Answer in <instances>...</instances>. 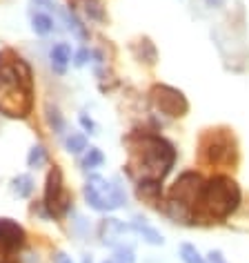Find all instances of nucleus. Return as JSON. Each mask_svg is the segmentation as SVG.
Masks as SVG:
<instances>
[{
    "label": "nucleus",
    "instance_id": "obj_3",
    "mask_svg": "<svg viewBox=\"0 0 249 263\" xmlns=\"http://www.w3.org/2000/svg\"><path fill=\"white\" fill-rule=\"evenodd\" d=\"M240 187L232 176L214 174L212 179L202 181L198 203H196V221H225L240 205Z\"/></svg>",
    "mask_w": 249,
    "mask_h": 263
},
{
    "label": "nucleus",
    "instance_id": "obj_2",
    "mask_svg": "<svg viewBox=\"0 0 249 263\" xmlns=\"http://www.w3.org/2000/svg\"><path fill=\"white\" fill-rule=\"evenodd\" d=\"M34 107V74L14 49H0V114L27 118Z\"/></svg>",
    "mask_w": 249,
    "mask_h": 263
},
{
    "label": "nucleus",
    "instance_id": "obj_26",
    "mask_svg": "<svg viewBox=\"0 0 249 263\" xmlns=\"http://www.w3.org/2000/svg\"><path fill=\"white\" fill-rule=\"evenodd\" d=\"M207 3V7H212V9H218V7H222V5L227 3V0H205Z\"/></svg>",
    "mask_w": 249,
    "mask_h": 263
},
{
    "label": "nucleus",
    "instance_id": "obj_20",
    "mask_svg": "<svg viewBox=\"0 0 249 263\" xmlns=\"http://www.w3.org/2000/svg\"><path fill=\"white\" fill-rule=\"evenodd\" d=\"M47 123L56 134H63L65 132V118H63L60 111H58V107H51V105L47 107Z\"/></svg>",
    "mask_w": 249,
    "mask_h": 263
},
{
    "label": "nucleus",
    "instance_id": "obj_17",
    "mask_svg": "<svg viewBox=\"0 0 249 263\" xmlns=\"http://www.w3.org/2000/svg\"><path fill=\"white\" fill-rule=\"evenodd\" d=\"M180 259H182V263H207V259L192 243H182L180 246Z\"/></svg>",
    "mask_w": 249,
    "mask_h": 263
},
{
    "label": "nucleus",
    "instance_id": "obj_1",
    "mask_svg": "<svg viewBox=\"0 0 249 263\" xmlns=\"http://www.w3.org/2000/svg\"><path fill=\"white\" fill-rule=\"evenodd\" d=\"M127 174L136 185H160L176 163V149L167 139L152 132L127 136Z\"/></svg>",
    "mask_w": 249,
    "mask_h": 263
},
{
    "label": "nucleus",
    "instance_id": "obj_23",
    "mask_svg": "<svg viewBox=\"0 0 249 263\" xmlns=\"http://www.w3.org/2000/svg\"><path fill=\"white\" fill-rule=\"evenodd\" d=\"M78 121H80V125L85 127V132H89V134H96V123L91 121L87 114H80V116H78Z\"/></svg>",
    "mask_w": 249,
    "mask_h": 263
},
{
    "label": "nucleus",
    "instance_id": "obj_25",
    "mask_svg": "<svg viewBox=\"0 0 249 263\" xmlns=\"http://www.w3.org/2000/svg\"><path fill=\"white\" fill-rule=\"evenodd\" d=\"M54 263H74V261H71V256H67L65 252H58L54 256Z\"/></svg>",
    "mask_w": 249,
    "mask_h": 263
},
{
    "label": "nucleus",
    "instance_id": "obj_9",
    "mask_svg": "<svg viewBox=\"0 0 249 263\" xmlns=\"http://www.w3.org/2000/svg\"><path fill=\"white\" fill-rule=\"evenodd\" d=\"M127 226H125L122 221H118V219H102L100 221V226H98V234H100V239L105 246H109V248H118L120 246V239L125 236V232H127Z\"/></svg>",
    "mask_w": 249,
    "mask_h": 263
},
{
    "label": "nucleus",
    "instance_id": "obj_12",
    "mask_svg": "<svg viewBox=\"0 0 249 263\" xmlns=\"http://www.w3.org/2000/svg\"><path fill=\"white\" fill-rule=\"evenodd\" d=\"M11 192H14L18 199H29L31 192H34V179L29 174H18L14 181H11Z\"/></svg>",
    "mask_w": 249,
    "mask_h": 263
},
{
    "label": "nucleus",
    "instance_id": "obj_27",
    "mask_svg": "<svg viewBox=\"0 0 249 263\" xmlns=\"http://www.w3.org/2000/svg\"><path fill=\"white\" fill-rule=\"evenodd\" d=\"M82 263H94V261H91V256H85V259H82Z\"/></svg>",
    "mask_w": 249,
    "mask_h": 263
},
{
    "label": "nucleus",
    "instance_id": "obj_21",
    "mask_svg": "<svg viewBox=\"0 0 249 263\" xmlns=\"http://www.w3.org/2000/svg\"><path fill=\"white\" fill-rule=\"evenodd\" d=\"M114 263H136V256H134V250L129 246H118L116 252H114Z\"/></svg>",
    "mask_w": 249,
    "mask_h": 263
},
{
    "label": "nucleus",
    "instance_id": "obj_14",
    "mask_svg": "<svg viewBox=\"0 0 249 263\" xmlns=\"http://www.w3.org/2000/svg\"><path fill=\"white\" fill-rule=\"evenodd\" d=\"M82 7V14L94 23H102L105 21V7L100 0H78Z\"/></svg>",
    "mask_w": 249,
    "mask_h": 263
},
{
    "label": "nucleus",
    "instance_id": "obj_19",
    "mask_svg": "<svg viewBox=\"0 0 249 263\" xmlns=\"http://www.w3.org/2000/svg\"><path fill=\"white\" fill-rule=\"evenodd\" d=\"M102 163H105V154L98 147H89L87 154H85V159H82V167L96 170V167H100Z\"/></svg>",
    "mask_w": 249,
    "mask_h": 263
},
{
    "label": "nucleus",
    "instance_id": "obj_8",
    "mask_svg": "<svg viewBox=\"0 0 249 263\" xmlns=\"http://www.w3.org/2000/svg\"><path fill=\"white\" fill-rule=\"evenodd\" d=\"M25 246V230L14 219H0V263H16Z\"/></svg>",
    "mask_w": 249,
    "mask_h": 263
},
{
    "label": "nucleus",
    "instance_id": "obj_16",
    "mask_svg": "<svg viewBox=\"0 0 249 263\" xmlns=\"http://www.w3.org/2000/svg\"><path fill=\"white\" fill-rule=\"evenodd\" d=\"M65 147L71 154H82L87 149V136L80 134V132H71L67 136V141H65Z\"/></svg>",
    "mask_w": 249,
    "mask_h": 263
},
{
    "label": "nucleus",
    "instance_id": "obj_11",
    "mask_svg": "<svg viewBox=\"0 0 249 263\" xmlns=\"http://www.w3.org/2000/svg\"><path fill=\"white\" fill-rule=\"evenodd\" d=\"M51 67H54L58 74H65V69H67V65L71 63V47L67 43H56L54 47H51Z\"/></svg>",
    "mask_w": 249,
    "mask_h": 263
},
{
    "label": "nucleus",
    "instance_id": "obj_6",
    "mask_svg": "<svg viewBox=\"0 0 249 263\" xmlns=\"http://www.w3.org/2000/svg\"><path fill=\"white\" fill-rule=\"evenodd\" d=\"M43 205L47 208V216H51V219H60L71 208V196L67 192V187H65L63 172L58 167H51V172L47 174Z\"/></svg>",
    "mask_w": 249,
    "mask_h": 263
},
{
    "label": "nucleus",
    "instance_id": "obj_24",
    "mask_svg": "<svg viewBox=\"0 0 249 263\" xmlns=\"http://www.w3.org/2000/svg\"><path fill=\"white\" fill-rule=\"evenodd\" d=\"M207 263H227L225 256H222L220 250H212V252L207 254Z\"/></svg>",
    "mask_w": 249,
    "mask_h": 263
},
{
    "label": "nucleus",
    "instance_id": "obj_18",
    "mask_svg": "<svg viewBox=\"0 0 249 263\" xmlns=\"http://www.w3.org/2000/svg\"><path fill=\"white\" fill-rule=\"evenodd\" d=\"M45 163H47V149L43 145H34L27 154V165L31 170H38V167H43Z\"/></svg>",
    "mask_w": 249,
    "mask_h": 263
},
{
    "label": "nucleus",
    "instance_id": "obj_29",
    "mask_svg": "<svg viewBox=\"0 0 249 263\" xmlns=\"http://www.w3.org/2000/svg\"><path fill=\"white\" fill-rule=\"evenodd\" d=\"M102 263H114V261H102Z\"/></svg>",
    "mask_w": 249,
    "mask_h": 263
},
{
    "label": "nucleus",
    "instance_id": "obj_28",
    "mask_svg": "<svg viewBox=\"0 0 249 263\" xmlns=\"http://www.w3.org/2000/svg\"><path fill=\"white\" fill-rule=\"evenodd\" d=\"M38 5H49V0H36Z\"/></svg>",
    "mask_w": 249,
    "mask_h": 263
},
{
    "label": "nucleus",
    "instance_id": "obj_5",
    "mask_svg": "<svg viewBox=\"0 0 249 263\" xmlns=\"http://www.w3.org/2000/svg\"><path fill=\"white\" fill-rule=\"evenodd\" d=\"M85 201L91 210L96 212H114V210L122 208L127 203V194H125L122 185H118L116 181H109L105 176L91 174L87 183L82 187Z\"/></svg>",
    "mask_w": 249,
    "mask_h": 263
},
{
    "label": "nucleus",
    "instance_id": "obj_4",
    "mask_svg": "<svg viewBox=\"0 0 249 263\" xmlns=\"http://www.w3.org/2000/svg\"><path fill=\"white\" fill-rule=\"evenodd\" d=\"M200 161L212 167H227L236 165L238 161V145L229 129H207L200 136L198 145Z\"/></svg>",
    "mask_w": 249,
    "mask_h": 263
},
{
    "label": "nucleus",
    "instance_id": "obj_7",
    "mask_svg": "<svg viewBox=\"0 0 249 263\" xmlns=\"http://www.w3.org/2000/svg\"><path fill=\"white\" fill-rule=\"evenodd\" d=\"M149 96H152L154 107L169 118H180V116H185L189 109L185 94L176 87H169V85H156V87L149 91Z\"/></svg>",
    "mask_w": 249,
    "mask_h": 263
},
{
    "label": "nucleus",
    "instance_id": "obj_10",
    "mask_svg": "<svg viewBox=\"0 0 249 263\" xmlns=\"http://www.w3.org/2000/svg\"><path fill=\"white\" fill-rule=\"evenodd\" d=\"M129 228H132L136 234H140L142 239H145V241L149 243V246H162V243H165V239H162V234L158 232V230L152 228L145 219H140V216H136V219L132 221V226H129Z\"/></svg>",
    "mask_w": 249,
    "mask_h": 263
},
{
    "label": "nucleus",
    "instance_id": "obj_15",
    "mask_svg": "<svg viewBox=\"0 0 249 263\" xmlns=\"http://www.w3.org/2000/svg\"><path fill=\"white\" fill-rule=\"evenodd\" d=\"M60 16H63V21L67 23V29H69L74 36H78L80 41H85V38L89 36V34H87V29H85V25H82L80 21H78L74 11H69V9H60Z\"/></svg>",
    "mask_w": 249,
    "mask_h": 263
},
{
    "label": "nucleus",
    "instance_id": "obj_22",
    "mask_svg": "<svg viewBox=\"0 0 249 263\" xmlns=\"http://www.w3.org/2000/svg\"><path fill=\"white\" fill-rule=\"evenodd\" d=\"M89 58H91V51H89L87 47H82V49H78V51H76L74 65H76V67H85V65L89 63Z\"/></svg>",
    "mask_w": 249,
    "mask_h": 263
},
{
    "label": "nucleus",
    "instance_id": "obj_13",
    "mask_svg": "<svg viewBox=\"0 0 249 263\" xmlns=\"http://www.w3.org/2000/svg\"><path fill=\"white\" fill-rule=\"evenodd\" d=\"M31 29H34L36 36H49L51 31H54V21H51L49 14L36 11V14L31 16Z\"/></svg>",
    "mask_w": 249,
    "mask_h": 263
}]
</instances>
